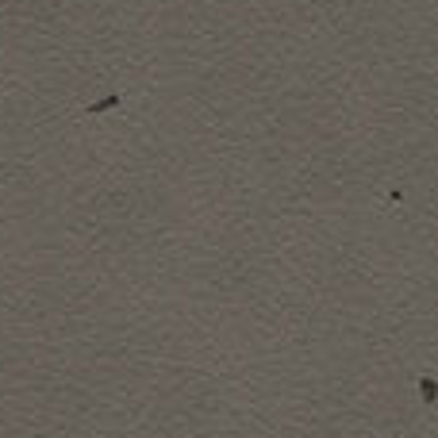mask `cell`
Instances as JSON below:
<instances>
[{"mask_svg": "<svg viewBox=\"0 0 438 438\" xmlns=\"http://www.w3.org/2000/svg\"><path fill=\"white\" fill-rule=\"evenodd\" d=\"M419 392H423V400H427V404H434V400H438V388H434V380H431V377L419 380Z\"/></svg>", "mask_w": 438, "mask_h": 438, "instance_id": "obj_1", "label": "cell"}, {"mask_svg": "<svg viewBox=\"0 0 438 438\" xmlns=\"http://www.w3.org/2000/svg\"><path fill=\"white\" fill-rule=\"evenodd\" d=\"M373 438H377V434H373Z\"/></svg>", "mask_w": 438, "mask_h": 438, "instance_id": "obj_2", "label": "cell"}]
</instances>
